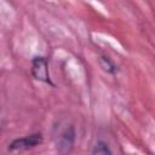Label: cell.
I'll return each mask as SVG.
<instances>
[{
	"label": "cell",
	"instance_id": "cell-1",
	"mask_svg": "<svg viewBox=\"0 0 155 155\" xmlns=\"http://www.w3.org/2000/svg\"><path fill=\"white\" fill-rule=\"evenodd\" d=\"M75 130L71 125H65L56 134V147L61 154H69L74 148Z\"/></svg>",
	"mask_w": 155,
	"mask_h": 155
},
{
	"label": "cell",
	"instance_id": "cell-2",
	"mask_svg": "<svg viewBox=\"0 0 155 155\" xmlns=\"http://www.w3.org/2000/svg\"><path fill=\"white\" fill-rule=\"evenodd\" d=\"M31 75L35 80L50 84L53 86L51 78H50V70H48V61L46 57L36 56L31 59Z\"/></svg>",
	"mask_w": 155,
	"mask_h": 155
},
{
	"label": "cell",
	"instance_id": "cell-3",
	"mask_svg": "<svg viewBox=\"0 0 155 155\" xmlns=\"http://www.w3.org/2000/svg\"><path fill=\"white\" fill-rule=\"evenodd\" d=\"M42 143V136L41 133H34V134H29L22 138H17L15 140H12L8 144V150L13 151V150H27L30 148H35L38 145H40Z\"/></svg>",
	"mask_w": 155,
	"mask_h": 155
},
{
	"label": "cell",
	"instance_id": "cell-4",
	"mask_svg": "<svg viewBox=\"0 0 155 155\" xmlns=\"http://www.w3.org/2000/svg\"><path fill=\"white\" fill-rule=\"evenodd\" d=\"M98 63H99V67L102 68L103 71H105L108 74H111V75H114V74L117 73V67L113 62V59L110 57L103 54V56H101L98 58Z\"/></svg>",
	"mask_w": 155,
	"mask_h": 155
},
{
	"label": "cell",
	"instance_id": "cell-5",
	"mask_svg": "<svg viewBox=\"0 0 155 155\" xmlns=\"http://www.w3.org/2000/svg\"><path fill=\"white\" fill-rule=\"evenodd\" d=\"M109 144L104 140H97L92 148V154H111Z\"/></svg>",
	"mask_w": 155,
	"mask_h": 155
}]
</instances>
